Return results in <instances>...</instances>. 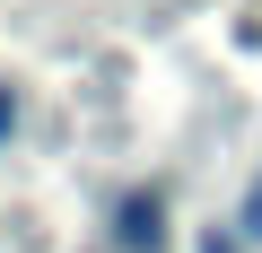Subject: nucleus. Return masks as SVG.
<instances>
[{"label":"nucleus","mask_w":262,"mask_h":253,"mask_svg":"<svg viewBox=\"0 0 262 253\" xmlns=\"http://www.w3.org/2000/svg\"><path fill=\"white\" fill-rule=\"evenodd\" d=\"M236 236H253V244H262V175H253V183H245V201H236Z\"/></svg>","instance_id":"2"},{"label":"nucleus","mask_w":262,"mask_h":253,"mask_svg":"<svg viewBox=\"0 0 262 253\" xmlns=\"http://www.w3.org/2000/svg\"><path fill=\"white\" fill-rule=\"evenodd\" d=\"M9 113H18V105H9V96H0V131H9Z\"/></svg>","instance_id":"4"},{"label":"nucleus","mask_w":262,"mask_h":253,"mask_svg":"<svg viewBox=\"0 0 262 253\" xmlns=\"http://www.w3.org/2000/svg\"><path fill=\"white\" fill-rule=\"evenodd\" d=\"M201 253H236V244H227V236H210V244H201Z\"/></svg>","instance_id":"3"},{"label":"nucleus","mask_w":262,"mask_h":253,"mask_svg":"<svg viewBox=\"0 0 262 253\" xmlns=\"http://www.w3.org/2000/svg\"><path fill=\"white\" fill-rule=\"evenodd\" d=\"M114 236H122V253H158L166 236H158V192H131L122 210H114Z\"/></svg>","instance_id":"1"}]
</instances>
